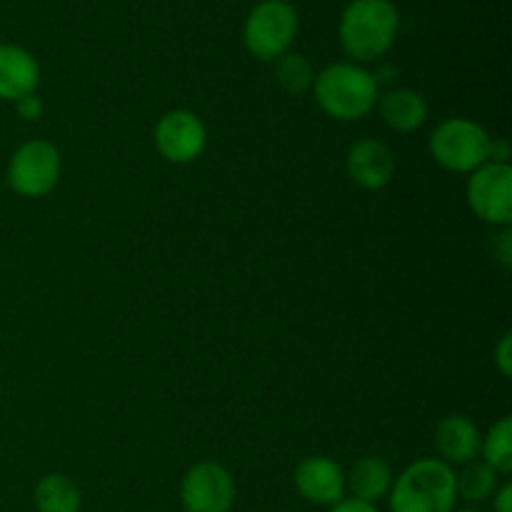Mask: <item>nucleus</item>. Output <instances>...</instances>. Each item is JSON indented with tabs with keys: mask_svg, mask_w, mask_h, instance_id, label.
Here are the masks:
<instances>
[{
	"mask_svg": "<svg viewBox=\"0 0 512 512\" xmlns=\"http://www.w3.org/2000/svg\"><path fill=\"white\" fill-rule=\"evenodd\" d=\"M495 368L500 370V375H503V378H510L512 375V338H510V333H505L503 338H500L498 348H495Z\"/></svg>",
	"mask_w": 512,
	"mask_h": 512,
	"instance_id": "nucleus-21",
	"label": "nucleus"
},
{
	"mask_svg": "<svg viewBox=\"0 0 512 512\" xmlns=\"http://www.w3.org/2000/svg\"><path fill=\"white\" fill-rule=\"evenodd\" d=\"M395 75H398V70L393 68V65H383V68H378L373 73V78H375V83H378V88L380 85H388V83H393L395 80Z\"/></svg>",
	"mask_w": 512,
	"mask_h": 512,
	"instance_id": "nucleus-24",
	"label": "nucleus"
},
{
	"mask_svg": "<svg viewBox=\"0 0 512 512\" xmlns=\"http://www.w3.org/2000/svg\"><path fill=\"white\" fill-rule=\"evenodd\" d=\"M455 470L438 458L415 460L393 480L390 512H453L458 503Z\"/></svg>",
	"mask_w": 512,
	"mask_h": 512,
	"instance_id": "nucleus-3",
	"label": "nucleus"
},
{
	"mask_svg": "<svg viewBox=\"0 0 512 512\" xmlns=\"http://www.w3.org/2000/svg\"><path fill=\"white\" fill-rule=\"evenodd\" d=\"M298 10L288 0H260L248 13L243 25V43L250 55L258 60H278L290 53L295 35H298Z\"/></svg>",
	"mask_w": 512,
	"mask_h": 512,
	"instance_id": "nucleus-4",
	"label": "nucleus"
},
{
	"mask_svg": "<svg viewBox=\"0 0 512 512\" xmlns=\"http://www.w3.org/2000/svg\"><path fill=\"white\" fill-rule=\"evenodd\" d=\"M33 503L38 512H80L83 498L73 480L60 473H50L35 485Z\"/></svg>",
	"mask_w": 512,
	"mask_h": 512,
	"instance_id": "nucleus-16",
	"label": "nucleus"
},
{
	"mask_svg": "<svg viewBox=\"0 0 512 512\" xmlns=\"http://www.w3.org/2000/svg\"><path fill=\"white\" fill-rule=\"evenodd\" d=\"M480 455L483 463L498 475H508L512 470V420L500 418L488 435H483V445H480Z\"/></svg>",
	"mask_w": 512,
	"mask_h": 512,
	"instance_id": "nucleus-17",
	"label": "nucleus"
},
{
	"mask_svg": "<svg viewBox=\"0 0 512 512\" xmlns=\"http://www.w3.org/2000/svg\"><path fill=\"white\" fill-rule=\"evenodd\" d=\"M185 512H230L235 503V480L225 465L203 460L185 473L180 483Z\"/></svg>",
	"mask_w": 512,
	"mask_h": 512,
	"instance_id": "nucleus-8",
	"label": "nucleus"
},
{
	"mask_svg": "<svg viewBox=\"0 0 512 512\" xmlns=\"http://www.w3.org/2000/svg\"><path fill=\"white\" fill-rule=\"evenodd\" d=\"M295 490L305 503L333 508L345 498V470L325 455H310L295 468Z\"/></svg>",
	"mask_w": 512,
	"mask_h": 512,
	"instance_id": "nucleus-10",
	"label": "nucleus"
},
{
	"mask_svg": "<svg viewBox=\"0 0 512 512\" xmlns=\"http://www.w3.org/2000/svg\"><path fill=\"white\" fill-rule=\"evenodd\" d=\"M153 143L168 163L188 165L205 153L208 130L190 110H170L155 123Z\"/></svg>",
	"mask_w": 512,
	"mask_h": 512,
	"instance_id": "nucleus-9",
	"label": "nucleus"
},
{
	"mask_svg": "<svg viewBox=\"0 0 512 512\" xmlns=\"http://www.w3.org/2000/svg\"><path fill=\"white\" fill-rule=\"evenodd\" d=\"M15 110H18V115L23 120H28V123H35V120L43 118L45 105H43V100L38 98V95L30 93V95H23L20 100H15Z\"/></svg>",
	"mask_w": 512,
	"mask_h": 512,
	"instance_id": "nucleus-20",
	"label": "nucleus"
},
{
	"mask_svg": "<svg viewBox=\"0 0 512 512\" xmlns=\"http://www.w3.org/2000/svg\"><path fill=\"white\" fill-rule=\"evenodd\" d=\"M468 205L480 220L508 228L512 223V168L508 163H485L470 173Z\"/></svg>",
	"mask_w": 512,
	"mask_h": 512,
	"instance_id": "nucleus-7",
	"label": "nucleus"
},
{
	"mask_svg": "<svg viewBox=\"0 0 512 512\" xmlns=\"http://www.w3.org/2000/svg\"><path fill=\"white\" fill-rule=\"evenodd\" d=\"M493 512H512V483L498 485L493 495Z\"/></svg>",
	"mask_w": 512,
	"mask_h": 512,
	"instance_id": "nucleus-22",
	"label": "nucleus"
},
{
	"mask_svg": "<svg viewBox=\"0 0 512 512\" xmlns=\"http://www.w3.org/2000/svg\"><path fill=\"white\" fill-rule=\"evenodd\" d=\"M483 445V433L478 425L465 415H445L435 428V448H438V460L453 465L475 463Z\"/></svg>",
	"mask_w": 512,
	"mask_h": 512,
	"instance_id": "nucleus-12",
	"label": "nucleus"
},
{
	"mask_svg": "<svg viewBox=\"0 0 512 512\" xmlns=\"http://www.w3.org/2000/svg\"><path fill=\"white\" fill-rule=\"evenodd\" d=\"M453 512H485V510L475 508V505H468V508H460V510H453Z\"/></svg>",
	"mask_w": 512,
	"mask_h": 512,
	"instance_id": "nucleus-25",
	"label": "nucleus"
},
{
	"mask_svg": "<svg viewBox=\"0 0 512 512\" xmlns=\"http://www.w3.org/2000/svg\"><path fill=\"white\" fill-rule=\"evenodd\" d=\"M313 95L325 115L340 123H355L373 113L380 88L363 65L333 63L315 75Z\"/></svg>",
	"mask_w": 512,
	"mask_h": 512,
	"instance_id": "nucleus-2",
	"label": "nucleus"
},
{
	"mask_svg": "<svg viewBox=\"0 0 512 512\" xmlns=\"http://www.w3.org/2000/svg\"><path fill=\"white\" fill-rule=\"evenodd\" d=\"M330 512H380L373 503H363V500L355 498H343L340 503H335Z\"/></svg>",
	"mask_w": 512,
	"mask_h": 512,
	"instance_id": "nucleus-23",
	"label": "nucleus"
},
{
	"mask_svg": "<svg viewBox=\"0 0 512 512\" xmlns=\"http://www.w3.org/2000/svg\"><path fill=\"white\" fill-rule=\"evenodd\" d=\"M275 80H278V85L285 93L300 95L313 88V65H310V60L305 55L285 53L275 60Z\"/></svg>",
	"mask_w": 512,
	"mask_h": 512,
	"instance_id": "nucleus-19",
	"label": "nucleus"
},
{
	"mask_svg": "<svg viewBox=\"0 0 512 512\" xmlns=\"http://www.w3.org/2000/svg\"><path fill=\"white\" fill-rule=\"evenodd\" d=\"M380 118L388 128L398 133H415L428 120V100L413 88H390L380 93L378 105Z\"/></svg>",
	"mask_w": 512,
	"mask_h": 512,
	"instance_id": "nucleus-14",
	"label": "nucleus"
},
{
	"mask_svg": "<svg viewBox=\"0 0 512 512\" xmlns=\"http://www.w3.org/2000/svg\"><path fill=\"white\" fill-rule=\"evenodd\" d=\"M393 470L378 455H365L358 463L345 473V490H350L355 500L363 503H378V500L388 498L390 488H393Z\"/></svg>",
	"mask_w": 512,
	"mask_h": 512,
	"instance_id": "nucleus-15",
	"label": "nucleus"
},
{
	"mask_svg": "<svg viewBox=\"0 0 512 512\" xmlns=\"http://www.w3.org/2000/svg\"><path fill=\"white\" fill-rule=\"evenodd\" d=\"M345 170L350 180L363 190H380L393 180L395 155L383 140L360 138L345 155Z\"/></svg>",
	"mask_w": 512,
	"mask_h": 512,
	"instance_id": "nucleus-11",
	"label": "nucleus"
},
{
	"mask_svg": "<svg viewBox=\"0 0 512 512\" xmlns=\"http://www.w3.org/2000/svg\"><path fill=\"white\" fill-rule=\"evenodd\" d=\"M40 83V65L30 50L15 43H0V100H20L35 93Z\"/></svg>",
	"mask_w": 512,
	"mask_h": 512,
	"instance_id": "nucleus-13",
	"label": "nucleus"
},
{
	"mask_svg": "<svg viewBox=\"0 0 512 512\" xmlns=\"http://www.w3.org/2000/svg\"><path fill=\"white\" fill-rule=\"evenodd\" d=\"M458 498L468 505H480L490 500L498 490V473L490 470L485 463H468L460 475H455Z\"/></svg>",
	"mask_w": 512,
	"mask_h": 512,
	"instance_id": "nucleus-18",
	"label": "nucleus"
},
{
	"mask_svg": "<svg viewBox=\"0 0 512 512\" xmlns=\"http://www.w3.org/2000/svg\"><path fill=\"white\" fill-rule=\"evenodd\" d=\"M490 135L470 118H448L430 135V155L450 173H473L488 163Z\"/></svg>",
	"mask_w": 512,
	"mask_h": 512,
	"instance_id": "nucleus-5",
	"label": "nucleus"
},
{
	"mask_svg": "<svg viewBox=\"0 0 512 512\" xmlns=\"http://www.w3.org/2000/svg\"><path fill=\"white\" fill-rule=\"evenodd\" d=\"M63 173L60 150L50 140L35 138L20 145L8 160V185L23 198H45L53 193Z\"/></svg>",
	"mask_w": 512,
	"mask_h": 512,
	"instance_id": "nucleus-6",
	"label": "nucleus"
},
{
	"mask_svg": "<svg viewBox=\"0 0 512 512\" xmlns=\"http://www.w3.org/2000/svg\"><path fill=\"white\" fill-rule=\"evenodd\" d=\"M340 45L355 63H375L393 48L400 13L393 0H350L340 15Z\"/></svg>",
	"mask_w": 512,
	"mask_h": 512,
	"instance_id": "nucleus-1",
	"label": "nucleus"
}]
</instances>
